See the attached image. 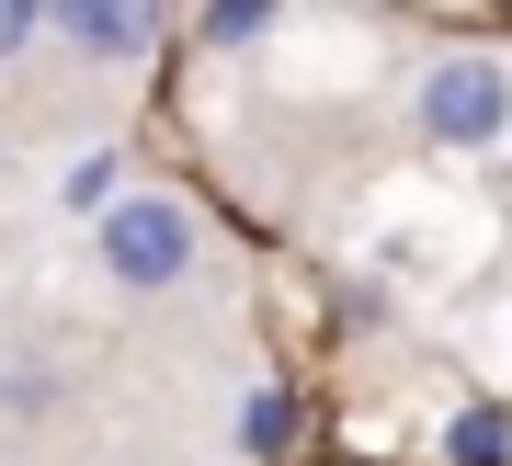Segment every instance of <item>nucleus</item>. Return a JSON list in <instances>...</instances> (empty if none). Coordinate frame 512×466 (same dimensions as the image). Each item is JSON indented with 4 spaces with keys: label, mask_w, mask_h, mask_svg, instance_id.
Wrapping results in <instances>:
<instances>
[{
    "label": "nucleus",
    "mask_w": 512,
    "mask_h": 466,
    "mask_svg": "<svg viewBox=\"0 0 512 466\" xmlns=\"http://www.w3.org/2000/svg\"><path fill=\"white\" fill-rule=\"evenodd\" d=\"M501 126H512V69H501V57H444V69L421 80V137L490 148Z\"/></svg>",
    "instance_id": "f257e3e1"
},
{
    "label": "nucleus",
    "mask_w": 512,
    "mask_h": 466,
    "mask_svg": "<svg viewBox=\"0 0 512 466\" xmlns=\"http://www.w3.org/2000/svg\"><path fill=\"white\" fill-rule=\"evenodd\" d=\"M103 262L126 273V285H183V262H194V228H183V205H160V194H126L103 216Z\"/></svg>",
    "instance_id": "f03ea898"
},
{
    "label": "nucleus",
    "mask_w": 512,
    "mask_h": 466,
    "mask_svg": "<svg viewBox=\"0 0 512 466\" xmlns=\"http://www.w3.org/2000/svg\"><path fill=\"white\" fill-rule=\"evenodd\" d=\"M57 23H69V35L92 46V57H137L148 35H160V0H69Z\"/></svg>",
    "instance_id": "7ed1b4c3"
},
{
    "label": "nucleus",
    "mask_w": 512,
    "mask_h": 466,
    "mask_svg": "<svg viewBox=\"0 0 512 466\" xmlns=\"http://www.w3.org/2000/svg\"><path fill=\"white\" fill-rule=\"evenodd\" d=\"M444 455H456V466H512V410H467Z\"/></svg>",
    "instance_id": "20e7f679"
},
{
    "label": "nucleus",
    "mask_w": 512,
    "mask_h": 466,
    "mask_svg": "<svg viewBox=\"0 0 512 466\" xmlns=\"http://www.w3.org/2000/svg\"><path fill=\"white\" fill-rule=\"evenodd\" d=\"M262 23H274V0H217V35H228V46L262 35Z\"/></svg>",
    "instance_id": "39448f33"
},
{
    "label": "nucleus",
    "mask_w": 512,
    "mask_h": 466,
    "mask_svg": "<svg viewBox=\"0 0 512 466\" xmlns=\"http://www.w3.org/2000/svg\"><path fill=\"white\" fill-rule=\"evenodd\" d=\"M23 35H35V0H0V57H12Z\"/></svg>",
    "instance_id": "423d86ee"
},
{
    "label": "nucleus",
    "mask_w": 512,
    "mask_h": 466,
    "mask_svg": "<svg viewBox=\"0 0 512 466\" xmlns=\"http://www.w3.org/2000/svg\"><path fill=\"white\" fill-rule=\"evenodd\" d=\"M35 12H69V0H35Z\"/></svg>",
    "instance_id": "0eeeda50"
}]
</instances>
